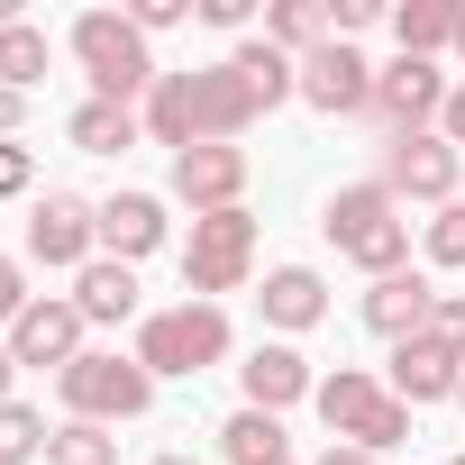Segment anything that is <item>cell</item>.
<instances>
[{
	"instance_id": "17",
	"label": "cell",
	"mask_w": 465,
	"mask_h": 465,
	"mask_svg": "<svg viewBox=\"0 0 465 465\" xmlns=\"http://www.w3.org/2000/svg\"><path fill=\"white\" fill-rule=\"evenodd\" d=\"M356 311H365V329H374V338H392V347H401V338H420V329H429V311H438V283L411 265V274H383V283H365V302H356Z\"/></svg>"
},
{
	"instance_id": "5",
	"label": "cell",
	"mask_w": 465,
	"mask_h": 465,
	"mask_svg": "<svg viewBox=\"0 0 465 465\" xmlns=\"http://www.w3.org/2000/svg\"><path fill=\"white\" fill-rule=\"evenodd\" d=\"M228 311L219 302H173V311H146L137 320V365L155 374V383H192V374H210V365H228Z\"/></svg>"
},
{
	"instance_id": "21",
	"label": "cell",
	"mask_w": 465,
	"mask_h": 465,
	"mask_svg": "<svg viewBox=\"0 0 465 465\" xmlns=\"http://www.w3.org/2000/svg\"><path fill=\"white\" fill-rule=\"evenodd\" d=\"M219 456L228 465H292V438H283L274 411H228L219 420Z\"/></svg>"
},
{
	"instance_id": "38",
	"label": "cell",
	"mask_w": 465,
	"mask_h": 465,
	"mask_svg": "<svg viewBox=\"0 0 465 465\" xmlns=\"http://www.w3.org/2000/svg\"><path fill=\"white\" fill-rule=\"evenodd\" d=\"M146 465H192V456H183V447H164V456H146Z\"/></svg>"
},
{
	"instance_id": "33",
	"label": "cell",
	"mask_w": 465,
	"mask_h": 465,
	"mask_svg": "<svg viewBox=\"0 0 465 465\" xmlns=\"http://www.w3.org/2000/svg\"><path fill=\"white\" fill-rule=\"evenodd\" d=\"M256 19V0H201V28H219V37H238Z\"/></svg>"
},
{
	"instance_id": "12",
	"label": "cell",
	"mask_w": 465,
	"mask_h": 465,
	"mask_svg": "<svg viewBox=\"0 0 465 465\" xmlns=\"http://www.w3.org/2000/svg\"><path fill=\"white\" fill-rule=\"evenodd\" d=\"M83 338H92V320L74 311V292H37V302L19 311V329H10V356H19V374H28V365H55V374H64V365L83 356Z\"/></svg>"
},
{
	"instance_id": "28",
	"label": "cell",
	"mask_w": 465,
	"mask_h": 465,
	"mask_svg": "<svg viewBox=\"0 0 465 465\" xmlns=\"http://www.w3.org/2000/svg\"><path fill=\"white\" fill-rule=\"evenodd\" d=\"M420 338H438L447 356H465V292H438V311H429V329Z\"/></svg>"
},
{
	"instance_id": "31",
	"label": "cell",
	"mask_w": 465,
	"mask_h": 465,
	"mask_svg": "<svg viewBox=\"0 0 465 465\" xmlns=\"http://www.w3.org/2000/svg\"><path fill=\"white\" fill-rule=\"evenodd\" d=\"M28 302H37V292H28V265H19V256H0V329H19Z\"/></svg>"
},
{
	"instance_id": "24",
	"label": "cell",
	"mask_w": 465,
	"mask_h": 465,
	"mask_svg": "<svg viewBox=\"0 0 465 465\" xmlns=\"http://www.w3.org/2000/svg\"><path fill=\"white\" fill-rule=\"evenodd\" d=\"M46 64H55V46H46V28L37 19H10V28H0V92H37L46 83Z\"/></svg>"
},
{
	"instance_id": "8",
	"label": "cell",
	"mask_w": 465,
	"mask_h": 465,
	"mask_svg": "<svg viewBox=\"0 0 465 465\" xmlns=\"http://www.w3.org/2000/svg\"><path fill=\"white\" fill-rule=\"evenodd\" d=\"M447 64H420V55H392V64H374V128L383 137H420V128H438V110H447Z\"/></svg>"
},
{
	"instance_id": "1",
	"label": "cell",
	"mask_w": 465,
	"mask_h": 465,
	"mask_svg": "<svg viewBox=\"0 0 465 465\" xmlns=\"http://www.w3.org/2000/svg\"><path fill=\"white\" fill-rule=\"evenodd\" d=\"M146 137L155 146H173V155H192V146H238L256 119H265V92L238 74V64H192V74H164L155 92H146Z\"/></svg>"
},
{
	"instance_id": "13",
	"label": "cell",
	"mask_w": 465,
	"mask_h": 465,
	"mask_svg": "<svg viewBox=\"0 0 465 465\" xmlns=\"http://www.w3.org/2000/svg\"><path fill=\"white\" fill-rule=\"evenodd\" d=\"M173 201L192 219L247 210V146H192V155H173Z\"/></svg>"
},
{
	"instance_id": "7",
	"label": "cell",
	"mask_w": 465,
	"mask_h": 465,
	"mask_svg": "<svg viewBox=\"0 0 465 465\" xmlns=\"http://www.w3.org/2000/svg\"><path fill=\"white\" fill-rule=\"evenodd\" d=\"M247 274H256V210L192 219V238H183V292L192 302H219V292H247Z\"/></svg>"
},
{
	"instance_id": "20",
	"label": "cell",
	"mask_w": 465,
	"mask_h": 465,
	"mask_svg": "<svg viewBox=\"0 0 465 465\" xmlns=\"http://www.w3.org/2000/svg\"><path fill=\"white\" fill-rule=\"evenodd\" d=\"M456 19H465V0H401V10H392V37H401V55L438 64V55H456Z\"/></svg>"
},
{
	"instance_id": "41",
	"label": "cell",
	"mask_w": 465,
	"mask_h": 465,
	"mask_svg": "<svg viewBox=\"0 0 465 465\" xmlns=\"http://www.w3.org/2000/svg\"><path fill=\"white\" fill-rule=\"evenodd\" d=\"M447 465H465V456H447Z\"/></svg>"
},
{
	"instance_id": "22",
	"label": "cell",
	"mask_w": 465,
	"mask_h": 465,
	"mask_svg": "<svg viewBox=\"0 0 465 465\" xmlns=\"http://www.w3.org/2000/svg\"><path fill=\"white\" fill-rule=\"evenodd\" d=\"M329 37H338V28H329V0H274V10H265V46L292 55V64L320 55Z\"/></svg>"
},
{
	"instance_id": "4",
	"label": "cell",
	"mask_w": 465,
	"mask_h": 465,
	"mask_svg": "<svg viewBox=\"0 0 465 465\" xmlns=\"http://www.w3.org/2000/svg\"><path fill=\"white\" fill-rule=\"evenodd\" d=\"M311 411H320L329 447H365V456H392V447H411V401H401L383 374H365V365H338V374H320Z\"/></svg>"
},
{
	"instance_id": "26",
	"label": "cell",
	"mask_w": 465,
	"mask_h": 465,
	"mask_svg": "<svg viewBox=\"0 0 465 465\" xmlns=\"http://www.w3.org/2000/svg\"><path fill=\"white\" fill-rule=\"evenodd\" d=\"M46 411H28V401H0V465H37L46 456Z\"/></svg>"
},
{
	"instance_id": "18",
	"label": "cell",
	"mask_w": 465,
	"mask_h": 465,
	"mask_svg": "<svg viewBox=\"0 0 465 465\" xmlns=\"http://www.w3.org/2000/svg\"><path fill=\"white\" fill-rule=\"evenodd\" d=\"M411 411H429V401H456V383H465V356H447L438 338H401L392 347V374H383Z\"/></svg>"
},
{
	"instance_id": "25",
	"label": "cell",
	"mask_w": 465,
	"mask_h": 465,
	"mask_svg": "<svg viewBox=\"0 0 465 465\" xmlns=\"http://www.w3.org/2000/svg\"><path fill=\"white\" fill-rule=\"evenodd\" d=\"M46 465H119V429H101V420H55Z\"/></svg>"
},
{
	"instance_id": "23",
	"label": "cell",
	"mask_w": 465,
	"mask_h": 465,
	"mask_svg": "<svg viewBox=\"0 0 465 465\" xmlns=\"http://www.w3.org/2000/svg\"><path fill=\"white\" fill-rule=\"evenodd\" d=\"M64 137H74L83 155H128V146L146 137V119H137V110H119V101H83V110L64 119Z\"/></svg>"
},
{
	"instance_id": "15",
	"label": "cell",
	"mask_w": 465,
	"mask_h": 465,
	"mask_svg": "<svg viewBox=\"0 0 465 465\" xmlns=\"http://www.w3.org/2000/svg\"><path fill=\"white\" fill-rule=\"evenodd\" d=\"M164 238H173V219H164V201H155V192H110V201H101V256L146 265Z\"/></svg>"
},
{
	"instance_id": "10",
	"label": "cell",
	"mask_w": 465,
	"mask_h": 465,
	"mask_svg": "<svg viewBox=\"0 0 465 465\" xmlns=\"http://www.w3.org/2000/svg\"><path fill=\"white\" fill-rule=\"evenodd\" d=\"M28 256L55 265V274H83L101 256V201L83 192H37L28 201Z\"/></svg>"
},
{
	"instance_id": "30",
	"label": "cell",
	"mask_w": 465,
	"mask_h": 465,
	"mask_svg": "<svg viewBox=\"0 0 465 465\" xmlns=\"http://www.w3.org/2000/svg\"><path fill=\"white\" fill-rule=\"evenodd\" d=\"M28 192H37V155L10 137V146H0V201H28Z\"/></svg>"
},
{
	"instance_id": "39",
	"label": "cell",
	"mask_w": 465,
	"mask_h": 465,
	"mask_svg": "<svg viewBox=\"0 0 465 465\" xmlns=\"http://www.w3.org/2000/svg\"><path fill=\"white\" fill-rule=\"evenodd\" d=\"M456 64H465V19H456Z\"/></svg>"
},
{
	"instance_id": "16",
	"label": "cell",
	"mask_w": 465,
	"mask_h": 465,
	"mask_svg": "<svg viewBox=\"0 0 465 465\" xmlns=\"http://www.w3.org/2000/svg\"><path fill=\"white\" fill-rule=\"evenodd\" d=\"M256 311H265L274 338H302V329L329 320V274H320V265H274L265 292H256Z\"/></svg>"
},
{
	"instance_id": "19",
	"label": "cell",
	"mask_w": 465,
	"mask_h": 465,
	"mask_svg": "<svg viewBox=\"0 0 465 465\" xmlns=\"http://www.w3.org/2000/svg\"><path fill=\"white\" fill-rule=\"evenodd\" d=\"M74 311H83L92 329H119V320H137V265H119V256H92V265L74 274Z\"/></svg>"
},
{
	"instance_id": "14",
	"label": "cell",
	"mask_w": 465,
	"mask_h": 465,
	"mask_svg": "<svg viewBox=\"0 0 465 465\" xmlns=\"http://www.w3.org/2000/svg\"><path fill=\"white\" fill-rule=\"evenodd\" d=\"M238 392H247V411H292V401H311L320 392V374H311V356L292 347V338H256V356L238 365Z\"/></svg>"
},
{
	"instance_id": "34",
	"label": "cell",
	"mask_w": 465,
	"mask_h": 465,
	"mask_svg": "<svg viewBox=\"0 0 465 465\" xmlns=\"http://www.w3.org/2000/svg\"><path fill=\"white\" fill-rule=\"evenodd\" d=\"M438 137H447V146H456V155H465V83H456V92H447V110H438Z\"/></svg>"
},
{
	"instance_id": "27",
	"label": "cell",
	"mask_w": 465,
	"mask_h": 465,
	"mask_svg": "<svg viewBox=\"0 0 465 465\" xmlns=\"http://www.w3.org/2000/svg\"><path fill=\"white\" fill-rule=\"evenodd\" d=\"M420 247H429V265H456V274H465V201H447V210L420 228Z\"/></svg>"
},
{
	"instance_id": "36",
	"label": "cell",
	"mask_w": 465,
	"mask_h": 465,
	"mask_svg": "<svg viewBox=\"0 0 465 465\" xmlns=\"http://www.w3.org/2000/svg\"><path fill=\"white\" fill-rule=\"evenodd\" d=\"M311 465H383V456H365V447H320Z\"/></svg>"
},
{
	"instance_id": "40",
	"label": "cell",
	"mask_w": 465,
	"mask_h": 465,
	"mask_svg": "<svg viewBox=\"0 0 465 465\" xmlns=\"http://www.w3.org/2000/svg\"><path fill=\"white\" fill-rule=\"evenodd\" d=\"M456 411H465V383H456Z\"/></svg>"
},
{
	"instance_id": "37",
	"label": "cell",
	"mask_w": 465,
	"mask_h": 465,
	"mask_svg": "<svg viewBox=\"0 0 465 465\" xmlns=\"http://www.w3.org/2000/svg\"><path fill=\"white\" fill-rule=\"evenodd\" d=\"M10 383H19V356H10V338H0V401H19Z\"/></svg>"
},
{
	"instance_id": "32",
	"label": "cell",
	"mask_w": 465,
	"mask_h": 465,
	"mask_svg": "<svg viewBox=\"0 0 465 465\" xmlns=\"http://www.w3.org/2000/svg\"><path fill=\"white\" fill-rule=\"evenodd\" d=\"M374 19H392L383 0H329V28H338V37H365Z\"/></svg>"
},
{
	"instance_id": "2",
	"label": "cell",
	"mask_w": 465,
	"mask_h": 465,
	"mask_svg": "<svg viewBox=\"0 0 465 465\" xmlns=\"http://www.w3.org/2000/svg\"><path fill=\"white\" fill-rule=\"evenodd\" d=\"M320 238L356 265V274H411V210L383 192V183H338L329 210H320Z\"/></svg>"
},
{
	"instance_id": "11",
	"label": "cell",
	"mask_w": 465,
	"mask_h": 465,
	"mask_svg": "<svg viewBox=\"0 0 465 465\" xmlns=\"http://www.w3.org/2000/svg\"><path fill=\"white\" fill-rule=\"evenodd\" d=\"M302 101H311L320 119H365V110H374V64H365L347 37H329L320 55H302Z\"/></svg>"
},
{
	"instance_id": "3",
	"label": "cell",
	"mask_w": 465,
	"mask_h": 465,
	"mask_svg": "<svg viewBox=\"0 0 465 465\" xmlns=\"http://www.w3.org/2000/svg\"><path fill=\"white\" fill-rule=\"evenodd\" d=\"M64 46H74V64H83L92 101L146 110V92L164 83V64H155V37H137V19H128V10H83V19L64 28Z\"/></svg>"
},
{
	"instance_id": "29",
	"label": "cell",
	"mask_w": 465,
	"mask_h": 465,
	"mask_svg": "<svg viewBox=\"0 0 465 465\" xmlns=\"http://www.w3.org/2000/svg\"><path fill=\"white\" fill-rule=\"evenodd\" d=\"M128 19H137V37H164V28H183L201 10H192V0H128Z\"/></svg>"
},
{
	"instance_id": "35",
	"label": "cell",
	"mask_w": 465,
	"mask_h": 465,
	"mask_svg": "<svg viewBox=\"0 0 465 465\" xmlns=\"http://www.w3.org/2000/svg\"><path fill=\"white\" fill-rule=\"evenodd\" d=\"M19 119H28V101H19V92H0V146L19 137Z\"/></svg>"
},
{
	"instance_id": "9",
	"label": "cell",
	"mask_w": 465,
	"mask_h": 465,
	"mask_svg": "<svg viewBox=\"0 0 465 465\" xmlns=\"http://www.w3.org/2000/svg\"><path fill=\"white\" fill-rule=\"evenodd\" d=\"M401 210L411 201H429V210H447L456 201V183H465V155L438 137V128H420V137H383V173H374Z\"/></svg>"
},
{
	"instance_id": "6",
	"label": "cell",
	"mask_w": 465,
	"mask_h": 465,
	"mask_svg": "<svg viewBox=\"0 0 465 465\" xmlns=\"http://www.w3.org/2000/svg\"><path fill=\"white\" fill-rule=\"evenodd\" d=\"M55 401H64V420L119 429V420H146V411H155V374H146L137 356H119V347H83V356L55 374Z\"/></svg>"
}]
</instances>
